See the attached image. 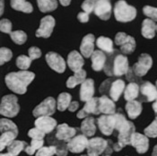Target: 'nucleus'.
<instances>
[{
    "label": "nucleus",
    "instance_id": "1",
    "mask_svg": "<svg viewBox=\"0 0 157 156\" xmlns=\"http://www.w3.org/2000/svg\"><path fill=\"white\" fill-rule=\"evenodd\" d=\"M35 74L29 71H19V72L9 73L6 74L5 81L7 87L15 93L24 94L27 91V86L33 82Z\"/></svg>",
    "mask_w": 157,
    "mask_h": 156
},
{
    "label": "nucleus",
    "instance_id": "2",
    "mask_svg": "<svg viewBox=\"0 0 157 156\" xmlns=\"http://www.w3.org/2000/svg\"><path fill=\"white\" fill-rule=\"evenodd\" d=\"M128 60L124 55L116 50L109 54V59L106 61L104 72L109 76H121L128 72Z\"/></svg>",
    "mask_w": 157,
    "mask_h": 156
},
{
    "label": "nucleus",
    "instance_id": "3",
    "mask_svg": "<svg viewBox=\"0 0 157 156\" xmlns=\"http://www.w3.org/2000/svg\"><path fill=\"white\" fill-rule=\"evenodd\" d=\"M113 11L116 20L121 23L130 22L136 16V9L124 0H119L115 4Z\"/></svg>",
    "mask_w": 157,
    "mask_h": 156
},
{
    "label": "nucleus",
    "instance_id": "4",
    "mask_svg": "<svg viewBox=\"0 0 157 156\" xmlns=\"http://www.w3.org/2000/svg\"><path fill=\"white\" fill-rule=\"evenodd\" d=\"M125 88H126V85H125V82L123 80L109 79V80L103 82L102 84L101 85L100 92L101 93L108 92L109 96H110V99H112L114 101H117L120 99L122 93H124Z\"/></svg>",
    "mask_w": 157,
    "mask_h": 156
},
{
    "label": "nucleus",
    "instance_id": "5",
    "mask_svg": "<svg viewBox=\"0 0 157 156\" xmlns=\"http://www.w3.org/2000/svg\"><path fill=\"white\" fill-rule=\"evenodd\" d=\"M20 110V106L18 104V99L15 95L8 94L2 98L0 105V113L7 118L15 117Z\"/></svg>",
    "mask_w": 157,
    "mask_h": 156
},
{
    "label": "nucleus",
    "instance_id": "6",
    "mask_svg": "<svg viewBox=\"0 0 157 156\" xmlns=\"http://www.w3.org/2000/svg\"><path fill=\"white\" fill-rule=\"evenodd\" d=\"M135 126L131 121H128V124L122 128L121 131H119L118 135V142L113 144V149L116 152L121 151L122 148H124L128 144H131V140L135 133Z\"/></svg>",
    "mask_w": 157,
    "mask_h": 156
},
{
    "label": "nucleus",
    "instance_id": "7",
    "mask_svg": "<svg viewBox=\"0 0 157 156\" xmlns=\"http://www.w3.org/2000/svg\"><path fill=\"white\" fill-rule=\"evenodd\" d=\"M110 140L106 141L101 137H94L89 140L87 145V154L89 156H99L104 152L107 153V149L110 144Z\"/></svg>",
    "mask_w": 157,
    "mask_h": 156
},
{
    "label": "nucleus",
    "instance_id": "8",
    "mask_svg": "<svg viewBox=\"0 0 157 156\" xmlns=\"http://www.w3.org/2000/svg\"><path fill=\"white\" fill-rule=\"evenodd\" d=\"M114 42L121 47V51L123 54H131L136 48V40L132 36L125 32H118L115 36Z\"/></svg>",
    "mask_w": 157,
    "mask_h": 156
},
{
    "label": "nucleus",
    "instance_id": "9",
    "mask_svg": "<svg viewBox=\"0 0 157 156\" xmlns=\"http://www.w3.org/2000/svg\"><path fill=\"white\" fill-rule=\"evenodd\" d=\"M152 66H153V59L151 56L146 53H144L139 56L138 61L132 67V71L136 76L141 77L147 74L149 69L152 67Z\"/></svg>",
    "mask_w": 157,
    "mask_h": 156
},
{
    "label": "nucleus",
    "instance_id": "10",
    "mask_svg": "<svg viewBox=\"0 0 157 156\" xmlns=\"http://www.w3.org/2000/svg\"><path fill=\"white\" fill-rule=\"evenodd\" d=\"M56 110V101L52 97L46 98L42 102H40L33 111L34 117H42V116H51Z\"/></svg>",
    "mask_w": 157,
    "mask_h": 156
},
{
    "label": "nucleus",
    "instance_id": "11",
    "mask_svg": "<svg viewBox=\"0 0 157 156\" xmlns=\"http://www.w3.org/2000/svg\"><path fill=\"white\" fill-rule=\"evenodd\" d=\"M55 24H56L55 19L51 15H47V16L43 17L40 20V24L39 29L35 32L36 37H38V38H40V37L48 38L53 32Z\"/></svg>",
    "mask_w": 157,
    "mask_h": 156
},
{
    "label": "nucleus",
    "instance_id": "12",
    "mask_svg": "<svg viewBox=\"0 0 157 156\" xmlns=\"http://www.w3.org/2000/svg\"><path fill=\"white\" fill-rule=\"evenodd\" d=\"M115 116L113 115H102L97 120L98 127L105 135H110L115 129Z\"/></svg>",
    "mask_w": 157,
    "mask_h": 156
},
{
    "label": "nucleus",
    "instance_id": "13",
    "mask_svg": "<svg viewBox=\"0 0 157 156\" xmlns=\"http://www.w3.org/2000/svg\"><path fill=\"white\" fill-rule=\"evenodd\" d=\"M46 61L51 69L57 73H64L66 70V62L64 59L55 52H48L46 54Z\"/></svg>",
    "mask_w": 157,
    "mask_h": 156
},
{
    "label": "nucleus",
    "instance_id": "14",
    "mask_svg": "<svg viewBox=\"0 0 157 156\" xmlns=\"http://www.w3.org/2000/svg\"><path fill=\"white\" fill-rule=\"evenodd\" d=\"M139 100L143 101H153L157 98V87L150 82H144L140 85Z\"/></svg>",
    "mask_w": 157,
    "mask_h": 156
},
{
    "label": "nucleus",
    "instance_id": "15",
    "mask_svg": "<svg viewBox=\"0 0 157 156\" xmlns=\"http://www.w3.org/2000/svg\"><path fill=\"white\" fill-rule=\"evenodd\" d=\"M89 140L85 135H78L74 136L70 141L67 142L68 151L74 154L82 153L85 148H87Z\"/></svg>",
    "mask_w": 157,
    "mask_h": 156
},
{
    "label": "nucleus",
    "instance_id": "16",
    "mask_svg": "<svg viewBox=\"0 0 157 156\" xmlns=\"http://www.w3.org/2000/svg\"><path fill=\"white\" fill-rule=\"evenodd\" d=\"M111 4L109 0H97L95 2L94 13L101 20H108L111 15Z\"/></svg>",
    "mask_w": 157,
    "mask_h": 156
},
{
    "label": "nucleus",
    "instance_id": "17",
    "mask_svg": "<svg viewBox=\"0 0 157 156\" xmlns=\"http://www.w3.org/2000/svg\"><path fill=\"white\" fill-rule=\"evenodd\" d=\"M100 113L101 112L99 109V98H93L90 101L85 102L84 108L77 113V118L85 119L90 114L99 115Z\"/></svg>",
    "mask_w": 157,
    "mask_h": 156
},
{
    "label": "nucleus",
    "instance_id": "18",
    "mask_svg": "<svg viewBox=\"0 0 157 156\" xmlns=\"http://www.w3.org/2000/svg\"><path fill=\"white\" fill-rule=\"evenodd\" d=\"M76 132H77L76 128L70 127L67 124H60L57 127V131L55 134V136L57 139L60 141L68 142L74 136H75Z\"/></svg>",
    "mask_w": 157,
    "mask_h": 156
},
{
    "label": "nucleus",
    "instance_id": "19",
    "mask_svg": "<svg viewBox=\"0 0 157 156\" xmlns=\"http://www.w3.org/2000/svg\"><path fill=\"white\" fill-rule=\"evenodd\" d=\"M131 145L136 148L138 154H145L149 148V140L146 135L140 133H134L131 140Z\"/></svg>",
    "mask_w": 157,
    "mask_h": 156
},
{
    "label": "nucleus",
    "instance_id": "20",
    "mask_svg": "<svg viewBox=\"0 0 157 156\" xmlns=\"http://www.w3.org/2000/svg\"><path fill=\"white\" fill-rule=\"evenodd\" d=\"M56 126H57V121L56 120L52 119L50 116L39 117L35 121V127L45 134H49L52 132L55 129Z\"/></svg>",
    "mask_w": 157,
    "mask_h": 156
},
{
    "label": "nucleus",
    "instance_id": "21",
    "mask_svg": "<svg viewBox=\"0 0 157 156\" xmlns=\"http://www.w3.org/2000/svg\"><path fill=\"white\" fill-rule=\"evenodd\" d=\"M67 65L74 73L83 69V67L85 65L83 55L75 50L71 51L67 56Z\"/></svg>",
    "mask_w": 157,
    "mask_h": 156
},
{
    "label": "nucleus",
    "instance_id": "22",
    "mask_svg": "<svg viewBox=\"0 0 157 156\" xmlns=\"http://www.w3.org/2000/svg\"><path fill=\"white\" fill-rule=\"evenodd\" d=\"M94 35L92 33H89L83 38L80 45V51L83 57L90 58L92 54L94 52Z\"/></svg>",
    "mask_w": 157,
    "mask_h": 156
},
{
    "label": "nucleus",
    "instance_id": "23",
    "mask_svg": "<svg viewBox=\"0 0 157 156\" xmlns=\"http://www.w3.org/2000/svg\"><path fill=\"white\" fill-rule=\"evenodd\" d=\"M94 82L93 79H86L80 88V99L82 101H88L94 98Z\"/></svg>",
    "mask_w": 157,
    "mask_h": 156
},
{
    "label": "nucleus",
    "instance_id": "24",
    "mask_svg": "<svg viewBox=\"0 0 157 156\" xmlns=\"http://www.w3.org/2000/svg\"><path fill=\"white\" fill-rule=\"evenodd\" d=\"M99 109L101 113L105 115H113L116 111V105L112 99H109L106 95L99 98Z\"/></svg>",
    "mask_w": 157,
    "mask_h": 156
},
{
    "label": "nucleus",
    "instance_id": "25",
    "mask_svg": "<svg viewBox=\"0 0 157 156\" xmlns=\"http://www.w3.org/2000/svg\"><path fill=\"white\" fill-rule=\"evenodd\" d=\"M91 59H92V68L94 71H101V70L104 69L107 58L103 51L95 50L92 54Z\"/></svg>",
    "mask_w": 157,
    "mask_h": 156
},
{
    "label": "nucleus",
    "instance_id": "26",
    "mask_svg": "<svg viewBox=\"0 0 157 156\" xmlns=\"http://www.w3.org/2000/svg\"><path fill=\"white\" fill-rule=\"evenodd\" d=\"M126 110L128 112V115L129 119H131V120L136 119L142 112L141 101H136V100L130 101H127Z\"/></svg>",
    "mask_w": 157,
    "mask_h": 156
},
{
    "label": "nucleus",
    "instance_id": "27",
    "mask_svg": "<svg viewBox=\"0 0 157 156\" xmlns=\"http://www.w3.org/2000/svg\"><path fill=\"white\" fill-rule=\"evenodd\" d=\"M156 24L152 19H145L142 23L141 32L142 35L146 39H153L155 36Z\"/></svg>",
    "mask_w": 157,
    "mask_h": 156
},
{
    "label": "nucleus",
    "instance_id": "28",
    "mask_svg": "<svg viewBox=\"0 0 157 156\" xmlns=\"http://www.w3.org/2000/svg\"><path fill=\"white\" fill-rule=\"evenodd\" d=\"M139 92H140V87L137 84V83L131 82L128 84L125 88L124 91V97L127 101H134L136 98L139 97Z\"/></svg>",
    "mask_w": 157,
    "mask_h": 156
},
{
    "label": "nucleus",
    "instance_id": "29",
    "mask_svg": "<svg viewBox=\"0 0 157 156\" xmlns=\"http://www.w3.org/2000/svg\"><path fill=\"white\" fill-rule=\"evenodd\" d=\"M81 131L86 136H92L96 132L95 120L92 117H87L81 124Z\"/></svg>",
    "mask_w": 157,
    "mask_h": 156
},
{
    "label": "nucleus",
    "instance_id": "30",
    "mask_svg": "<svg viewBox=\"0 0 157 156\" xmlns=\"http://www.w3.org/2000/svg\"><path fill=\"white\" fill-rule=\"evenodd\" d=\"M86 80V72L84 69L75 73L73 76H70L67 81V88H75L77 84H82Z\"/></svg>",
    "mask_w": 157,
    "mask_h": 156
},
{
    "label": "nucleus",
    "instance_id": "31",
    "mask_svg": "<svg viewBox=\"0 0 157 156\" xmlns=\"http://www.w3.org/2000/svg\"><path fill=\"white\" fill-rule=\"evenodd\" d=\"M96 46L100 48V50L108 54H111L115 50L113 48V41L107 37H99L96 40Z\"/></svg>",
    "mask_w": 157,
    "mask_h": 156
},
{
    "label": "nucleus",
    "instance_id": "32",
    "mask_svg": "<svg viewBox=\"0 0 157 156\" xmlns=\"http://www.w3.org/2000/svg\"><path fill=\"white\" fill-rule=\"evenodd\" d=\"M10 4L13 9L17 11H22L24 13H32L33 10V7L30 2H27L26 0H10Z\"/></svg>",
    "mask_w": 157,
    "mask_h": 156
},
{
    "label": "nucleus",
    "instance_id": "33",
    "mask_svg": "<svg viewBox=\"0 0 157 156\" xmlns=\"http://www.w3.org/2000/svg\"><path fill=\"white\" fill-rule=\"evenodd\" d=\"M37 3L40 11L42 13L54 11L58 7L57 0H37Z\"/></svg>",
    "mask_w": 157,
    "mask_h": 156
},
{
    "label": "nucleus",
    "instance_id": "34",
    "mask_svg": "<svg viewBox=\"0 0 157 156\" xmlns=\"http://www.w3.org/2000/svg\"><path fill=\"white\" fill-rule=\"evenodd\" d=\"M72 97L69 93H62L58 97V101H57V108L59 111H64L67 108H68L71 101Z\"/></svg>",
    "mask_w": 157,
    "mask_h": 156
},
{
    "label": "nucleus",
    "instance_id": "35",
    "mask_svg": "<svg viewBox=\"0 0 157 156\" xmlns=\"http://www.w3.org/2000/svg\"><path fill=\"white\" fill-rule=\"evenodd\" d=\"M27 144L24 141H17L13 140L11 144L7 146V151L13 156H17L22 151L25 150Z\"/></svg>",
    "mask_w": 157,
    "mask_h": 156
},
{
    "label": "nucleus",
    "instance_id": "36",
    "mask_svg": "<svg viewBox=\"0 0 157 156\" xmlns=\"http://www.w3.org/2000/svg\"><path fill=\"white\" fill-rule=\"evenodd\" d=\"M0 127H1L0 128L1 133L11 131V132H13L15 135H18V128H17L16 125L11 120H7V119H1Z\"/></svg>",
    "mask_w": 157,
    "mask_h": 156
},
{
    "label": "nucleus",
    "instance_id": "37",
    "mask_svg": "<svg viewBox=\"0 0 157 156\" xmlns=\"http://www.w3.org/2000/svg\"><path fill=\"white\" fill-rule=\"evenodd\" d=\"M48 142H52V145L56 146V150H57V153L56 154L58 156H67V151H68V148H67V143H64V141H60L59 139H57V142L56 140H54V138H49L48 139Z\"/></svg>",
    "mask_w": 157,
    "mask_h": 156
},
{
    "label": "nucleus",
    "instance_id": "38",
    "mask_svg": "<svg viewBox=\"0 0 157 156\" xmlns=\"http://www.w3.org/2000/svg\"><path fill=\"white\" fill-rule=\"evenodd\" d=\"M17 135H15L13 132L8 131V132H4L1 134L0 137V145H1V151H3L6 147H7L9 144L12 143L13 141L16 138Z\"/></svg>",
    "mask_w": 157,
    "mask_h": 156
},
{
    "label": "nucleus",
    "instance_id": "39",
    "mask_svg": "<svg viewBox=\"0 0 157 156\" xmlns=\"http://www.w3.org/2000/svg\"><path fill=\"white\" fill-rule=\"evenodd\" d=\"M32 59L30 57H27L25 55H21L16 59V66L19 69L27 70L32 64Z\"/></svg>",
    "mask_w": 157,
    "mask_h": 156
},
{
    "label": "nucleus",
    "instance_id": "40",
    "mask_svg": "<svg viewBox=\"0 0 157 156\" xmlns=\"http://www.w3.org/2000/svg\"><path fill=\"white\" fill-rule=\"evenodd\" d=\"M11 40L14 43L22 45L27 40V34L24 32V31H14L10 33Z\"/></svg>",
    "mask_w": 157,
    "mask_h": 156
},
{
    "label": "nucleus",
    "instance_id": "41",
    "mask_svg": "<svg viewBox=\"0 0 157 156\" xmlns=\"http://www.w3.org/2000/svg\"><path fill=\"white\" fill-rule=\"evenodd\" d=\"M44 141L43 140H34L33 139L30 145H27L25 148V153L29 155H33L37 150H40L41 147H43Z\"/></svg>",
    "mask_w": 157,
    "mask_h": 156
},
{
    "label": "nucleus",
    "instance_id": "42",
    "mask_svg": "<svg viewBox=\"0 0 157 156\" xmlns=\"http://www.w3.org/2000/svg\"><path fill=\"white\" fill-rule=\"evenodd\" d=\"M114 116H115V120H116L115 129L118 130V131H121L122 128H124L128 124V121L127 120L126 117L124 116V114L121 113V112L115 113Z\"/></svg>",
    "mask_w": 157,
    "mask_h": 156
},
{
    "label": "nucleus",
    "instance_id": "43",
    "mask_svg": "<svg viewBox=\"0 0 157 156\" xmlns=\"http://www.w3.org/2000/svg\"><path fill=\"white\" fill-rule=\"evenodd\" d=\"M145 135L152 138L157 137V116L155 120L146 128H145Z\"/></svg>",
    "mask_w": 157,
    "mask_h": 156
},
{
    "label": "nucleus",
    "instance_id": "44",
    "mask_svg": "<svg viewBox=\"0 0 157 156\" xmlns=\"http://www.w3.org/2000/svg\"><path fill=\"white\" fill-rule=\"evenodd\" d=\"M56 153H57L56 146L50 145L47 147H41L40 150H38L35 156H53L54 154H56Z\"/></svg>",
    "mask_w": 157,
    "mask_h": 156
},
{
    "label": "nucleus",
    "instance_id": "45",
    "mask_svg": "<svg viewBox=\"0 0 157 156\" xmlns=\"http://www.w3.org/2000/svg\"><path fill=\"white\" fill-rule=\"evenodd\" d=\"M0 59H1V65H4L6 62L10 61L13 58V52L11 49L7 48H1L0 49Z\"/></svg>",
    "mask_w": 157,
    "mask_h": 156
},
{
    "label": "nucleus",
    "instance_id": "46",
    "mask_svg": "<svg viewBox=\"0 0 157 156\" xmlns=\"http://www.w3.org/2000/svg\"><path fill=\"white\" fill-rule=\"evenodd\" d=\"M144 14L152 19L153 21H157V8L150 6H145L143 8Z\"/></svg>",
    "mask_w": 157,
    "mask_h": 156
},
{
    "label": "nucleus",
    "instance_id": "47",
    "mask_svg": "<svg viewBox=\"0 0 157 156\" xmlns=\"http://www.w3.org/2000/svg\"><path fill=\"white\" fill-rule=\"evenodd\" d=\"M28 135L32 139H34V140H43V137L45 136V133L42 132L38 127H35V128H32L31 130H29Z\"/></svg>",
    "mask_w": 157,
    "mask_h": 156
},
{
    "label": "nucleus",
    "instance_id": "48",
    "mask_svg": "<svg viewBox=\"0 0 157 156\" xmlns=\"http://www.w3.org/2000/svg\"><path fill=\"white\" fill-rule=\"evenodd\" d=\"M0 30L5 33H11L12 32V23L8 19H2L0 22Z\"/></svg>",
    "mask_w": 157,
    "mask_h": 156
},
{
    "label": "nucleus",
    "instance_id": "49",
    "mask_svg": "<svg viewBox=\"0 0 157 156\" xmlns=\"http://www.w3.org/2000/svg\"><path fill=\"white\" fill-rule=\"evenodd\" d=\"M82 9L84 10V12L87 13H91L93 11H94V7H95V1L94 0H85L82 4Z\"/></svg>",
    "mask_w": 157,
    "mask_h": 156
},
{
    "label": "nucleus",
    "instance_id": "50",
    "mask_svg": "<svg viewBox=\"0 0 157 156\" xmlns=\"http://www.w3.org/2000/svg\"><path fill=\"white\" fill-rule=\"evenodd\" d=\"M28 54L32 60L38 59L41 57V50L38 47H31L28 49Z\"/></svg>",
    "mask_w": 157,
    "mask_h": 156
},
{
    "label": "nucleus",
    "instance_id": "51",
    "mask_svg": "<svg viewBox=\"0 0 157 156\" xmlns=\"http://www.w3.org/2000/svg\"><path fill=\"white\" fill-rule=\"evenodd\" d=\"M77 19L81 22V23H87L89 21V13L85 12H81L78 13L77 15Z\"/></svg>",
    "mask_w": 157,
    "mask_h": 156
},
{
    "label": "nucleus",
    "instance_id": "52",
    "mask_svg": "<svg viewBox=\"0 0 157 156\" xmlns=\"http://www.w3.org/2000/svg\"><path fill=\"white\" fill-rule=\"evenodd\" d=\"M78 106H79V104H78L77 101H72V102L70 103L69 107H68V109H69V111L74 112V111H75V110L78 108Z\"/></svg>",
    "mask_w": 157,
    "mask_h": 156
},
{
    "label": "nucleus",
    "instance_id": "53",
    "mask_svg": "<svg viewBox=\"0 0 157 156\" xmlns=\"http://www.w3.org/2000/svg\"><path fill=\"white\" fill-rule=\"evenodd\" d=\"M59 2H60V4L62 5V6H69V5H70L71 0H59Z\"/></svg>",
    "mask_w": 157,
    "mask_h": 156
},
{
    "label": "nucleus",
    "instance_id": "54",
    "mask_svg": "<svg viewBox=\"0 0 157 156\" xmlns=\"http://www.w3.org/2000/svg\"><path fill=\"white\" fill-rule=\"evenodd\" d=\"M153 109H154V111L155 112V114H156V116H157V98H156V100L155 101L154 104H153Z\"/></svg>",
    "mask_w": 157,
    "mask_h": 156
},
{
    "label": "nucleus",
    "instance_id": "55",
    "mask_svg": "<svg viewBox=\"0 0 157 156\" xmlns=\"http://www.w3.org/2000/svg\"><path fill=\"white\" fill-rule=\"evenodd\" d=\"M152 156H157V144L154 147V150H153V154Z\"/></svg>",
    "mask_w": 157,
    "mask_h": 156
},
{
    "label": "nucleus",
    "instance_id": "56",
    "mask_svg": "<svg viewBox=\"0 0 157 156\" xmlns=\"http://www.w3.org/2000/svg\"><path fill=\"white\" fill-rule=\"evenodd\" d=\"M3 13H4V0H1V15L3 14Z\"/></svg>",
    "mask_w": 157,
    "mask_h": 156
},
{
    "label": "nucleus",
    "instance_id": "57",
    "mask_svg": "<svg viewBox=\"0 0 157 156\" xmlns=\"http://www.w3.org/2000/svg\"><path fill=\"white\" fill-rule=\"evenodd\" d=\"M0 156H13L12 154H10L9 153H7V154H2Z\"/></svg>",
    "mask_w": 157,
    "mask_h": 156
},
{
    "label": "nucleus",
    "instance_id": "58",
    "mask_svg": "<svg viewBox=\"0 0 157 156\" xmlns=\"http://www.w3.org/2000/svg\"><path fill=\"white\" fill-rule=\"evenodd\" d=\"M155 86L157 87V80H156V83H155Z\"/></svg>",
    "mask_w": 157,
    "mask_h": 156
},
{
    "label": "nucleus",
    "instance_id": "59",
    "mask_svg": "<svg viewBox=\"0 0 157 156\" xmlns=\"http://www.w3.org/2000/svg\"><path fill=\"white\" fill-rule=\"evenodd\" d=\"M82 156H89V155H88V154H87V155H82Z\"/></svg>",
    "mask_w": 157,
    "mask_h": 156
},
{
    "label": "nucleus",
    "instance_id": "60",
    "mask_svg": "<svg viewBox=\"0 0 157 156\" xmlns=\"http://www.w3.org/2000/svg\"><path fill=\"white\" fill-rule=\"evenodd\" d=\"M156 31H157V25H156Z\"/></svg>",
    "mask_w": 157,
    "mask_h": 156
},
{
    "label": "nucleus",
    "instance_id": "61",
    "mask_svg": "<svg viewBox=\"0 0 157 156\" xmlns=\"http://www.w3.org/2000/svg\"><path fill=\"white\" fill-rule=\"evenodd\" d=\"M94 1H97V0H94Z\"/></svg>",
    "mask_w": 157,
    "mask_h": 156
},
{
    "label": "nucleus",
    "instance_id": "62",
    "mask_svg": "<svg viewBox=\"0 0 157 156\" xmlns=\"http://www.w3.org/2000/svg\"><path fill=\"white\" fill-rule=\"evenodd\" d=\"M105 156H109V155H105Z\"/></svg>",
    "mask_w": 157,
    "mask_h": 156
}]
</instances>
